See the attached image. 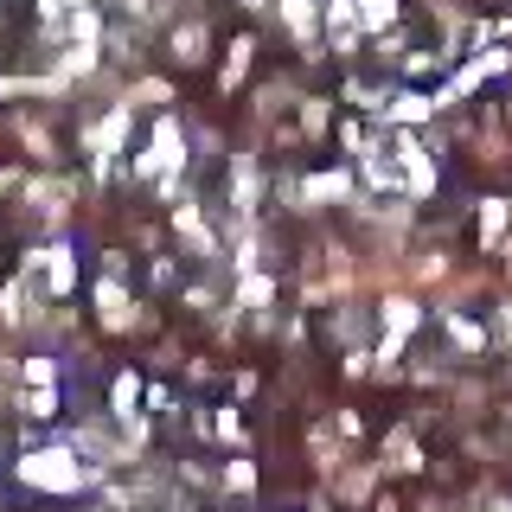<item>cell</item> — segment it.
Instances as JSON below:
<instances>
[{
  "mask_svg": "<svg viewBox=\"0 0 512 512\" xmlns=\"http://www.w3.org/2000/svg\"><path fill=\"white\" fill-rule=\"evenodd\" d=\"M269 295H276V282L244 269V282H237V308H269Z\"/></svg>",
  "mask_w": 512,
  "mask_h": 512,
  "instance_id": "obj_14",
  "label": "cell"
},
{
  "mask_svg": "<svg viewBox=\"0 0 512 512\" xmlns=\"http://www.w3.org/2000/svg\"><path fill=\"white\" fill-rule=\"evenodd\" d=\"M308 512H333V506H327V500H314V506H308Z\"/></svg>",
  "mask_w": 512,
  "mask_h": 512,
  "instance_id": "obj_30",
  "label": "cell"
},
{
  "mask_svg": "<svg viewBox=\"0 0 512 512\" xmlns=\"http://www.w3.org/2000/svg\"><path fill=\"white\" fill-rule=\"evenodd\" d=\"M26 384H58V359H26Z\"/></svg>",
  "mask_w": 512,
  "mask_h": 512,
  "instance_id": "obj_26",
  "label": "cell"
},
{
  "mask_svg": "<svg viewBox=\"0 0 512 512\" xmlns=\"http://www.w3.org/2000/svg\"><path fill=\"white\" fill-rule=\"evenodd\" d=\"M224 487H231V493H250L256 487V468H250V461H231V468H224Z\"/></svg>",
  "mask_w": 512,
  "mask_h": 512,
  "instance_id": "obj_25",
  "label": "cell"
},
{
  "mask_svg": "<svg viewBox=\"0 0 512 512\" xmlns=\"http://www.w3.org/2000/svg\"><path fill=\"white\" fill-rule=\"evenodd\" d=\"M384 461H391L397 474H416V468H423V448H416V436H410V429H397V436L384 442Z\"/></svg>",
  "mask_w": 512,
  "mask_h": 512,
  "instance_id": "obj_10",
  "label": "cell"
},
{
  "mask_svg": "<svg viewBox=\"0 0 512 512\" xmlns=\"http://www.w3.org/2000/svg\"><path fill=\"white\" fill-rule=\"evenodd\" d=\"M173 58H180V64H199V58H205V26H199V20L173 32Z\"/></svg>",
  "mask_w": 512,
  "mask_h": 512,
  "instance_id": "obj_13",
  "label": "cell"
},
{
  "mask_svg": "<svg viewBox=\"0 0 512 512\" xmlns=\"http://www.w3.org/2000/svg\"><path fill=\"white\" fill-rule=\"evenodd\" d=\"M250 52H256V45H250V39H237V45H231V58H224V77H218V84H224V90H237V77H244V71H250Z\"/></svg>",
  "mask_w": 512,
  "mask_h": 512,
  "instance_id": "obj_18",
  "label": "cell"
},
{
  "mask_svg": "<svg viewBox=\"0 0 512 512\" xmlns=\"http://www.w3.org/2000/svg\"><path fill=\"white\" fill-rule=\"evenodd\" d=\"M96 320H103L109 333H128V327H135V301H128V288L116 276L96 288Z\"/></svg>",
  "mask_w": 512,
  "mask_h": 512,
  "instance_id": "obj_7",
  "label": "cell"
},
{
  "mask_svg": "<svg viewBox=\"0 0 512 512\" xmlns=\"http://www.w3.org/2000/svg\"><path fill=\"white\" fill-rule=\"evenodd\" d=\"M180 167H186V135H180L173 116H160L148 154H135V173H141V180H167V173H180Z\"/></svg>",
  "mask_w": 512,
  "mask_h": 512,
  "instance_id": "obj_2",
  "label": "cell"
},
{
  "mask_svg": "<svg viewBox=\"0 0 512 512\" xmlns=\"http://www.w3.org/2000/svg\"><path fill=\"white\" fill-rule=\"evenodd\" d=\"M346 192H352L346 173H314V180L301 186L295 199H301V212H314V205H333V199H346Z\"/></svg>",
  "mask_w": 512,
  "mask_h": 512,
  "instance_id": "obj_9",
  "label": "cell"
},
{
  "mask_svg": "<svg viewBox=\"0 0 512 512\" xmlns=\"http://www.w3.org/2000/svg\"><path fill=\"white\" fill-rule=\"evenodd\" d=\"M340 493H346V500H365V493H372V474H365V468H352V474L340 480Z\"/></svg>",
  "mask_w": 512,
  "mask_h": 512,
  "instance_id": "obj_27",
  "label": "cell"
},
{
  "mask_svg": "<svg viewBox=\"0 0 512 512\" xmlns=\"http://www.w3.org/2000/svg\"><path fill=\"white\" fill-rule=\"evenodd\" d=\"M244 7H250V13H263V7H269V0H244Z\"/></svg>",
  "mask_w": 512,
  "mask_h": 512,
  "instance_id": "obj_29",
  "label": "cell"
},
{
  "mask_svg": "<svg viewBox=\"0 0 512 512\" xmlns=\"http://www.w3.org/2000/svg\"><path fill=\"white\" fill-rule=\"evenodd\" d=\"M365 180H372L378 192H391V186H397V167H391V160H378V154H372V160H365Z\"/></svg>",
  "mask_w": 512,
  "mask_h": 512,
  "instance_id": "obj_23",
  "label": "cell"
},
{
  "mask_svg": "<svg viewBox=\"0 0 512 512\" xmlns=\"http://www.w3.org/2000/svg\"><path fill=\"white\" fill-rule=\"evenodd\" d=\"M135 397H141L135 372H122V378H116V391H109V404H116V423H135Z\"/></svg>",
  "mask_w": 512,
  "mask_h": 512,
  "instance_id": "obj_16",
  "label": "cell"
},
{
  "mask_svg": "<svg viewBox=\"0 0 512 512\" xmlns=\"http://www.w3.org/2000/svg\"><path fill=\"white\" fill-rule=\"evenodd\" d=\"M122 141H128V103H116L103 122L90 128V154H96V167H109V160L122 154Z\"/></svg>",
  "mask_w": 512,
  "mask_h": 512,
  "instance_id": "obj_5",
  "label": "cell"
},
{
  "mask_svg": "<svg viewBox=\"0 0 512 512\" xmlns=\"http://www.w3.org/2000/svg\"><path fill=\"white\" fill-rule=\"evenodd\" d=\"M135 103L141 109H148V103H173V90L167 84H135V90H128V109H135Z\"/></svg>",
  "mask_w": 512,
  "mask_h": 512,
  "instance_id": "obj_24",
  "label": "cell"
},
{
  "mask_svg": "<svg viewBox=\"0 0 512 512\" xmlns=\"http://www.w3.org/2000/svg\"><path fill=\"white\" fill-rule=\"evenodd\" d=\"M320 128H327V103L308 96V103H301V135H320Z\"/></svg>",
  "mask_w": 512,
  "mask_h": 512,
  "instance_id": "obj_22",
  "label": "cell"
},
{
  "mask_svg": "<svg viewBox=\"0 0 512 512\" xmlns=\"http://www.w3.org/2000/svg\"><path fill=\"white\" fill-rule=\"evenodd\" d=\"M256 192H263L256 167H250V160H237V173H231V205H237V212H256Z\"/></svg>",
  "mask_w": 512,
  "mask_h": 512,
  "instance_id": "obj_12",
  "label": "cell"
},
{
  "mask_svg": "<svg viewBox=\"0 0 512 512\" xmlns=\"http://www.w3.org/2000/svg\"><path fill=\"white\" fill-rule=\"evenodd\" d=\"M26 269H45V288H52V295H64V288L77 282V256L64 250V244H45V250H32V256H26Z\"/></svg>",
  "mask_w": 512,
  "mask_h": 512,
  "instance_id": "obj_6",
  "label": "cell"
},
{
  "mask_svg": "<svg viewBox=\"0 0 512 512\" xmlns=\"http://www.w3.org/2000/svg\"><path fill=\"white\" fill-rule=\"evenodd\" d=\"M397 20V0H359V26L365 32H391Z\"/></svg>",
  "mask_w": 512,
  "mask_h": 512,
  "instance_id": "obj_15",
  "label": "cell"
},
{
  "mask_svg": "<svg viewBox=\"0 0 512 512\" xmlns=\"http://www.w3.org/2000/svg\"><path fill=\"white\" fill-rule=\"evenodd\" d=\"M0 314H7V327H20V320H26V282H7V295H0Z\"/></svg>",
  "mask_w": 512,
  "mask_h": 512,
  "instance_id": "obj_21",
  "label": "cell"
},
{
  "mask_svg": "<svg viewBox=\"0 0 512 512\" xmlns=\"http://www.w3.org/2000/svg\"><path fill=\"white\" fill-rule=\"evenodd\" d=\"M493 512H512V500H506V506H493Z\"/></svg>",
  "mask_w": 512,
  "mask_h": 512,
  "instance_id": "obj_31",
  "label": "cell"
},
{
  "mask_svg": "<svg viewBox=\"0 0 512 512\" xmlns=\"http://www.w3.org/2000/svg\"><path fill=\"white\" fill-rule=\"evenodd\" d=\"M20 410L39 416V423H45V416H58V384H32V391L20 397Z\"/></svg>",
  "mask_w": 512,
  "mask_h": 512,
  "instance_id": "obj_17",
  "label": "cell"
},
{
  "mask_svg": "<svg viewBox=\"0 0 512 512\" xmlns=\"http://www.w3.org/2000/svg\"><path fill=\"white\" fill-rule=\"evenodd\" d=\"M429 109H436V96H423V90H397L391 96V122H429Z\"/></svg>",
  "mask_w": 512,
  "mask_h": 512,
  "instance_id": "obj_11",
  "label": "cell"
},
{
  "mask_svg": "<svg viewBox=\"0 0 512 512\" xmlns=\"http://www.w3.org/2000/svg\"><path fill=\"white\" fill-rule=\"evenodd\" d=\"M212 429H218V436H224V442H244V423H237V410H224V416H218V423H212Z\"/></svg>",
  "mask_w": 512,
  "mask_h": 512,
  "instance_id": "obj_28",
  "label": "cell"
},
{
  "mask_svg": "<svg viewBox=\"0 0 512 512\" xmlns=\"http://www.w3.org/2000/svg\"><path fill=\"white\" fill-rule=\"evenodd\" d=\"M20 480L39 493H77L90 480V468L77 461V448H32V455L20 461Z\"/></svg>",
  "mask_w": 512,
  "mask_h": 512,
  "instance_id": "obj_1",
  "label": "cell"
},
{
  "mask_svg": "<svg viewBox=\"0 0 512 512\" xmlns=\"http://www.w3.org/2000/svg\"><path fill=\"white\" fill-rule=\"evenodd\" d=\"M448 340H455L461 352H480V346H487V333H480V327H474V320H461V314H448Z\"/></svg>",
  "mask_w": 512,
  "mask_h": 512,
  "instance_id": "obj_19",
  "label": "cell"
},
{
  "mask_svg": "<svg viewBox=\"0 0 512 512\" xmlns=\"http://www.w3.org/2000/svg\"><path fill=\"white\" fill-rule=\"evenodd\" d=\"M282 26L308 45V58L320 52V26H327V20H320V0H282Z\"/></svg>",
  "mask_w": 512,
  "mask_h": 512,
  "instance_id": "obj_8",
  "label": "cell"
},
{
  "mask_svg": "<svg viewBox=\"0 0 512 512\" xmlns=\"http://www.w3.org/2000/svg\"><path fill=\"white\" fill-rule=\"evenodd\" d=\"M500 231H506V205H500V199H487V205H480V244H493Z\"/></svg>",
  "mask_w": 512,
  "mask_h": 512,
  "instance_id": "obj_20",
  "label": "cell"
},
{
  "mask_svg": "<svg viewBox=\"0 0 512 512\" xmlns=\"http://www.w3.org/2000/svg\"><path fill=\"white\" fill-rule=\"evenodd\" d=\"M416 320H423V308H416V301H404V295H391V301H384V352H378V359H384V372H391V359L404 352V340L416 333Z\"/></svg>",
  "mask_w": 512,
  "mask_h": 512,
  "instance_id": "obj_3",
  "label": "cell"
},
{
  "mask_svg": "<svg viewBox=\"0 0 512 512\" xmlns=\"http://www.w3.org/2000/svg\"><path fill=\"white\" fill-rule=\"evenodd\" d=\"M320 20H327V32H333V52L340 58H352L359 52V0H327V7H320Z\"/></svg>",
  "mask_w": 512,
  "mask_h": 512,
  "instance_id": "obj_4",
  "label": "cell"
}]
</instances>
